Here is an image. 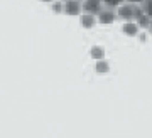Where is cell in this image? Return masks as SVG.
Returning a JSON list of instances; mask_svg holds the SVG:
<instances>
[{
  "label": "cell",
  "mask_w": 152,
  "mask_h": 138,
  "mask_svg": "<svg viewBox=\"0 0 152 138\" xmlns=\"http://www.w3.org/2000/svg\"><path fill=\"white\" fill-rule=\"evenodd\" d=\"M137 37L140 39L142 42H147V34H144V32H139V36Z\"/></svg>",
  "instance_id": "cell-13"
},
{
  "label": "cell",
  "mask_w": 152,
  "mask_h": 138,
  "mask_svg": "<svg viewBox=\"0 0 152 138\" xmlns=\"http://www.w3.org/2000/svg\"><path fill=\"white\" fill-rule=\"evenodd\" d=\"M137 24V25L140 27V29H149V24H151V17L145 15L144 12L142 14H139V15L135 17V20H134Z\"/></svg>",
  "instance_id": "cell-8"
},
{
  "label": "cell",
  "mask_w": 152,
  "mask_h": 138,
  "mask_svg": "<svg viewBox=\"0 0 152 138\" xmlns=\"http://www.w3.org/2000/svg\"><path fill=\"white\" fill-rule=\"evenodd\" d=\"M41 2H46V4H51V2H54V0H41Z\"/></svg>",
  "instance_id": "cell-16"
},
{
  "label": "cell",
  "mask_w": 152,
  "mask_h": 138,
  "mask_svg": "<svg viewBox=\"0 0 152 138\" xmlns=\"http://www.w3.org/2000/svg\"><path fill=\"white\" fill-rule=\"evenodd\" d=\"M61 2H66V0H61Z\"/></svg>",
  "instance_id": "cell-17"
},
{
  "label": "cell",
  "mask_w": 152,
  "mask_h": 138,
  "mask_svg": "<svg viewBox=\"0 0 152 138\" xmlns=\"http://www.w3.org/2000/svg\"><path fill=\"white\" fill-rule=\"evenodd\" d=\"M81 9H83L85 14L96 15L98 12L103 9V4H102V0H83L81 2Z\"/></svg>",
  "instance_id": "cell-4"
},
{
  "label": "cell",
  "mask_w": 152,
  "mask_h": 138,
  "mask_svg": "<svg viewBox=\"0 0 152 138\" xmlns=\"http://www.w3.org/2000/svg\"><path fill=\"white\" fill-rule=\"evenodd\" d=\"M149 32L152 34V19H151V24H149Z\"/></svg>",
  "instance_id": "cell-15"
},
{
  "label": "cell",
  "mask_w": 152,
  "mask_h": 138,
  "mask_svg": "<svg viewBox=\"0 0 152 138\" xmlns=\"http://www.w3.org/2000/svg\"><path fill=\"white\" fill-rule=\"evenodd\" d=\"M142 10L145 15H149L152 19V0H144L142 2Z\"/></svg>",
  "instance_id": "cell-10"
},
{
  "label": "cell",
  "mask_w": 152,
  "mask_h": 138,
  "mask_svg": "<svg viewBox=\"0 0 152 138\" xmlns=\"http://www.w3.org/2000/svg\"><path fill=\"white\" fill-rule=\"evenodd\" d=\"M125 0H102V4L105 7H108V9H117L120 4H124Z\"/></svg>",
  "instance_id": "cell-11"
},
{
  "label": "cell",
  "mask_w": 152,
  "mask_h": 138,
  "mask_svg": "<svg viewBox=\"0 0 152 138\" xmlns=\"http://www.w3.org/2000/svg\"><path fill=\"white\" fill-rule=\"evenodd\" d=\"M95 71H96V74L100 76H105L110 73V62L107 61V59H98L96 64H95Z\"/></svg>",
  "instance_id": "cell-7"
},
{
  "label": "cell",
  "mask_w": 152,
  "mask_h": 138,
  "mask_svg": "<svg viewBox=\"0 0 152 138\" xmlns=\"http://www.w3.org/2000/svg\"><path fill=\"white\" fill-rule=\"evenodd\" d=\"M142 5H134V4H129V2H124L117 7V19L124 22H130V20H135V17L139 14H142Z\"/></svg>",
  "instance_id": "cell-1"
},
{
  "label": "cell",
  "mask_w": 152,
  "mask_h": 138,
  "mask_svg": "<svg viewBox=\"0 0 152 138\" xmlns=\"http://www.w3.org/2000/svg\"><path fill=\"white\" fill-rule=\"evenodd\" d=\"M125 2H129V4H134V5H142V2H144V0H125Z\"/></svg>",
  "instance_id": "cell-14"
},
{
  "label": "cell",
  "mask_w": 152,
  "mask_h": 138,
  "mask_svg": "<svg viewBox=\"0 0 152 138\" xmlns=\"http://www.w3.org/2000/svg\"><path fill=\"white\" fill-rule=\"evenodd\" d=\"M51 10L54 12V14H63V2H61V0L51 2Z\"/></svg>",
  "instance_id": "cell-12"
},
{
  "label": "cell",
  "mask_w": 152,
  "mask_h": 138,
  "mask_svg": "<svg viewBox=\"0 0 152 138\" xmlns=\"http://www.w3.org/2000/svg\"><path fill=\"white\" fill-rule=\"evenodd\" d=\"M80 24H81V27H85V29H93V27L96 25V15H91V14H85L83 12L81 15H80Z\"/></svg>",
  "instance_id": "cell-6"
},
{
  "label": "cell",
  "mask_w": 152,
  "mask_h": 138,
  "mask_svg": "<svg viewBox=\"0 0 152 138\" xmlns=\"http://www.w3.org/2000/svg\"><path fill=\"white\" fill-rule=\"evenodd\" d=\"M78 2H83V0H78Z\"/></svg>",
  "instance_id": "cell-18"
},
{
  "label": "cell",
  "mask_w": 152,
  "mask_h": 138,
  "mask_svg": "<svg viewBox=\"0 0 152 138\" xmlns=\"http://www.w3.org/2000/svg\"><path fill=\"white\" fill-rule=\"evenodd\" d=\"M117 20V14H115V9H108V7H105L102 10L96 14V22L98 24H102V25H110V24H113Z\"/></svg>",
  "instance_id": "cell-2"
},
{
  "label": "cell",
  "mask_w": 152,
  "mask_h": 138,
  "mask_svg": "<svg viewBox=\"0 0 152 138\" xmlns=\"http://www.w3.org/2000/svg\"><path fill=\"white\" fill-rule=\"evenodd\" d=\"M90 57L95 59V61H98V59H103L105 57V51L100 46H93L91 49H90Z\"/></svg>",
  "instance_id": "cell-9"
},
{
  "label": "cell",
  "mask_w": 152,
  "mask_h": 138,
  "mask_svg": "<svg viewBox=\"0 0 152 138\" xmlns=\"http://www.w3.org/2000/svg\"><path fill=\"white\" fill-rule=\"evenodd\" d=\"M122 32L127 37H137L139 32H140V27L137 25L134 20H130V22H125L124 25H122Z\"/></svg>",
  "instance_id": "cell-5"
},
{
  "label": "cell",
  "mask_w": 152,
  "mask_h": 138,
  "mask_svg": "<svg viewBox=\"0 0 152 138\" xmlns=\"http://www.w3.org/2000/svg\"><path fill=\"white\" fill-rule=\"evenodd\" d=\"M63 14L71 15V17L81 15L83 14L81 2H78V0H66V2H63Z\"/></svg>",
  "instance_id": "cell-3"
}]
</instances>
